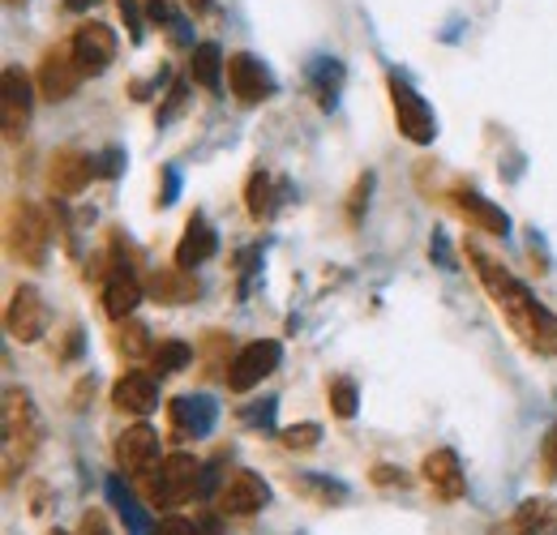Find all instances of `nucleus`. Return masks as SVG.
I'll return each instance as SVG.
<instances>
[{
	"instance_id": "f257e3e1",
	"label": "nucleus",
	"mask_w": 557,
	"mask_h": 535,
	"mask_svg": "<svg viewBox=\"0 0 557 535\" xmlns=\"http://www.w3.org/2000/svg\"><path fill=\"white\" fill-rule=\"evenodd\" d=\"M468 262H472V270H476L481 287L488 291L493 309L506 318V326L523 338L536 356H557V318L554 313H549L545 304H536V296H532L510 270L502 266V262H493L488 253H481L476 245H468Z\"/></svg>"
},
{
	"instance_id": "f03ea898",
	"label": "nucleus",
	"mask_w": 557,
	"mask_h": 535,
	"mask_svg": "<svg viewBox=\"0 0 557 535\" xmlns=\"http://www.w3.org/2000/svg\"><path fill=\"white\" fill-rule=\"evenodd\" d=\"M0 424H4V480H13L39 441V415H35V402L26 390H17V386L4 390Z\"/></svg>"
},
{
	"instance_id": "7ed1b4c3",
	"label": "nucleus",
	"mask_w": 557,
	"mask_h": 535,
	"mask_svg": "<svg viewBox=\"0 0 557 535\" xmlns=\"http://www.w3.org/2000/svg\"><path fill=\"white\" fill-rule=\"evenodd\" d=\"M4 240H9V253H13L17 262H26V266H44L52 227H48V219L39 214V206H30V201H13Z\"/></svg>"
},
{
	"instance_id": "20e7f679",
	"label": "nucleus",
	"mask_w": 557,
	"mask_h": 535,
	"mask_svg": "<svg viewBox=\"0 0 557 535\" xmlns=\"http://www.w3.org/2000/svg\"><path fill=\"white\" fill-rule=\"evenodd\" d=\"M283 360V347L275 338H258L249 347L236 351V360L227 364V390L232 395H249L253 386H262V377H271Z\"/></svg>"
},
{
	"instance_id": "39448f33",
	"label": "nucleus",
	"mask_w": 557,
	"mask_h": 535,
	"mask_svg": "<svg viewBox=\"0 0 557 535\" xmlns=\"http://www.w3.org/2000/svg\"><path fill=\"white\" fill-rule=\"evenodd\" d=\"M391 103H395V125H399V134L408 137L412 146H429V141L437 137V121H433L429 103L420 99L399 73H391Z\"/></svg>"
},
{
	"instance_id": "423d86ee",
	"label": "nucleus",
	"mask_w": 557,
	"mask_h": 535,
	"mask_svg": "<svg viewBox=\"0 0 557 535\" xmlns=\"http://www.w3.org/2000/svg\"><path fill=\"white\" fill-rule=\"evenodd\" d=\"M198 475H202V463H198V459L172 455V459H163L159 475H150V497H154L163 510L185 506V501L198 493Z\"/></svg>"
},
{
	"instance_id": "0eeeda50",
	"label": "nucleus",
	"mask_w": 557,
	"mask_h": 535,
	"mask_svg": "<svg viewBox=\"0 0 557 535\" xmlns=\"http://www.w3.org/2000/svg\"><path fill=\"white\" fill-rule=\"evenodd\" d=\"M86 73L77 65V57H73L70 43H57L52 52H44V61H39V73H35V82H39V95L48 99V103H65L73 90H77V82H82Z\"/></svg>"
},
{
	"instance_id": "6e6552de",
	"label": "nucleus",
	"mask_w": 557,
	"mask_h": 535,
	"mask_svg": "<svg viewBox=\"0 0 557 535\" xmlns=\"http://www.w3.org/2000/svg\"><path fill=\"white\" fill-rule=\"evenodd\" d=\"M70 48L73 57H77V65H82V73L86 77H99V73H108L112 61H116V30L103 26V22H82L73 30Z\"/></svg>"
},
{
	"instance_id": "1a4fd4ad",
	"label": "nucleus",
	"mask_w": 557,
	"mask_h": 535,
	"mask_svg": "<svg viewBox=\"0 0 557 535\" xmlns=\"http://www.w3.org/2000/svg\"><path fill=\"white\" fill-rule=\"evenodd\" d=\"M4 326H9V335L17 338V343H35V338H44V331H48V304H44L39 287L26 283V287L13 291L9 309H4Z\"/></svg>"
},
{
	"instance_id": "9d476101",
	"label": "nucleus",
	"mask_w": 557,
	"mask_h": 535,
	"mask_svg": "<svg viewBox=\"0 0 557 535\" xmlns=\"http://www.w3.org/2000/svg\"><path fill=\"white\" fill-rule=\"evenodd\" d=\"M227 86H232V95L240 103H267L275 95V77L267 73V65L258 57H249V52L227 57Z\"/></svg>"
},
{
	"instance_id": "9b49d317",
	"label": "nucleus",
	"mask_w": 557,
	"mask_h": 535,
	"mask_svg": "<svg viewBox=\"0 0 557 535\" xmlns=\"http://www.w3.org/2000/svg\"><path fill=\"white\" fill-rule=\"evenodd\" d=\"M219 510L232 514V519H245V514H258L267 501H271V488L262 484V475L253 471H232V480L219 488Z\"/></svg>"
},
{
	"instance_id": "f8f14e48",
	"label": "nucleus",
	"mask_w": 557,
	"mask_h": 535,
	"mask_svg": "<svg viewBox=\"0 0 557 535\" xmlns=\"http://www.w3.org/2000/svg\"><path fill=\"white\" fill-rule=\"evenodd\" d=\"M30 77L22 69H4L0 77V125H4V137H17L30 121Z\"/></svg>"
},
{
	"instance_id": "ddd939ff",
	"label": "nucleus",
	"mask_w": 557,
	"mask_h": 535,
	"mask_svg": "<svg viewBox=\"0 0 557 535\" xmlns=\"http://www.w3.org/2000/svg\"><path fill=\"white\" fill-rule=\"evenodd\" d=\"M99 176V163L86 154V150H57L52 154V167H48V181H52V194H61V198H73V194H82L90 181Z\"/></svg>"
},
{
	"instance_id": "4468645a",
	"label": "nucleus",
	"mask_w": 557,
	"mask_h": 535,
	"mask_svg": "<svg viewBox=\"0 0 557 535\" xmlns=\"http://www.w3.org/2000/svg\"><path fill=\"white\" fill-rule=\"evenodd\" d=\"M420 475H424V484L433 488V497H437V501H459V497H463V488H468V480H463V468H459V455H455V450H433V455H424Z\"/></svg>"
},
{
	"instance_id": "2eb2a0df",
	"label": "nucleus",
	"mask_w": 557,
	"mask_h": 535,
	"mask_svg": "<svg viewBox=\"0 0 557 535\" xmlns=\"http://www.w3.org/2000/svg\"><path fill=\"white\" fill-rule=\"evenodd\" d=\"M138 300H141V283L134 278V270L125 266V262L108 266V278H103V313L112 322H125L138 309Z\"/></svg>"
},
{
	"instance_id": "dca6fc26",
	"label": "nucleus",
	"mask_w": 557,
	"mask_h": 535,
	"mask_svg": "<svg viewBox=\"0 0 557 535\" xmlns=\"http://www.w3.org/2000/svg\"><path fill=\"white\" fill-rule=\"evenodd\" d=\"M168 415H172L176 437H207L210 428H214V420H219V411H214V402L207 395H181V399H172Z\"/></svg>"
},
{
	"instance_id": "f3484780",
	"label": "nucleus",
	"mask_w": 557,
	"mask_h": 535,
	"mask_svg": "<svg viewBox=\"0 0 557 535\" xmlns=\"http://www.w3.org/2000/svg\"><path fill=\"white\" fill-rule=\"evenodd\" d=\"M159 459V433L150 424H134L116 437V463L121 471H146Z\"/></svg>"
},
{
	"instance_id": "a211bd4d",
	"label": "nucleus",
	"mask_w": 557,
	"mask_h": 535,
	"mask_svg": "<svg viewBox=\"0 0 557 535\" xmlns=\"http://www.w3.org/2000/svg\"><path fill=\"white\" fill-rule=\"evenodd\" d=\"M455 206H459V214L468 219V227H481L488 236H506V232H510L506 210L493 206L488 198H481L476 189H455Z\"/></svg>"
},
{
	"instance_id": "6ab92c4d",
	"label": "nucleus",
	"mask_w": 557,
	"mask_h": 535,
	"mask_svg": "<svg viewBox=\"0 0 557 535\" xmlns=\"http://www.w3.org/2000/svg\"><path fill=\"white\" fill-rule=\"evenodd\" d=\"M219 253V236H214V227H210L202 214H194L189 219V227H185V236H181V245H176V266L181 270H194L210 262Z\"/></svg>"
},
{
	"instance_id": "aec40b11",
	"label": "nucleus",
	"mask_w": 557,
	"mask_h": 535,
	"mask_svg": "<svg viewBox=\"0 0 557 535\" xmlns=\"http://www.w3.org/2000/svg\"><path fill=\"white\" fill-rule=\"evenodd\" d=\"M112 402L121 411H134V415H150L159 407V386L150 373H125L116 386H112Z\"/></svg>"
},
{
	"instance_id": "412c9836",
	"label": "nucleus",
	"mask_w": 557,
	"mask_h": 535,
	"mask_svg": "<svg viewBox=\"0 0 557 535\" xmlns=\"http://www.w3.org/2000/svg\"><path fill=\"white\" fill-rule=\"evenodd\" d=\"M510 527L519 535H557V497H528L510 514Z\"/></svg>"
},
{
	"instance_id": "4be33fe9",
	"label": "nucleus",
	"mask_w": 557,
	"mask_h": 535,
	"mask_svg": "<svg viewBox=\"0 0 557 535\" xmlns=\"http://www.w3.org/2000/svg\"><path fill=\"white\" fill-rule=\"evenodd\" d=\"M108 501L116 506V514H121V523H125V535H154L159 527L150 523V514L138 506V497L121 484V475H112L108 480Z\"/></svg>"
},
{
	"instance_id": "5701e85b",
	"label": "nucleus",
	"mask_w": 557,
	"mask_h": 535,
	"mask_svg": "<svg viewBox=\"0 0 557 535\" xmlns=\"http://www.w3.org/2000/svg\"><path fill=\"white\" fill-rule=\"evenodd\" d=\"M150 291L154 300H168V304H181V300H198V278L189 270H154L150 274Z\"/></svg>"
},
{
	"instance_id": "b1692460",
	"label": "nucleus",
	"mask_w": 557,
	"mask_h": 535,
	"mask_svg": "<svg viewBox=\"0 0 557 535\" xmlns=\"http://www.w3.org/2000/svg\"><path fill=\"white\" fill-rule=\"evenodd\" d=\"M309 86H313V95H318V108L331 112L335 99H339V86H344V65L331 61V57L313 61V65H309Z\"/></svg>"
},
{
	"instance_id": "393cba45",
	"label": "nucleus",
	"mask_w": 557,
	"mask_h": 535,
	"mask_svg": "<svg viewBox=\"0 0 557 535\" xmlns=\"http://www.w3.org/2000/svg\"><path fill=\"white\" fill-rule=\"evenodd\" d=\"M223 65H227V57L219 52V43H198L194 57H189V77H194L198 86H207V90H219Z\"/></svg>"
},
{
	"instance_id": "a878e982",
	"label": "nucleus",
	"mask_w": 557,
	"mask_h": 535,
	"mask_svg": "<svg viewBox=\"0 0 557 535\" xmlns=\"http://www.w3.org/2000/svg\"><path fill=\"white\" fill-rule=\"evenodd\" d=\"M292 488H296L300 497L318 501V506H339V501H348V484L326 480V475H292Z\"/></svg>"
},
{
	"instance_id": "bb28decb",
	"label": "nucleus",
	"mask_w": 557,
	"mask_h": 535,
	"mask_svg": "<svg viewBox=\"0 0 557 535\" xmlns=\"http://www.w3.org/2000/svg\"><path fill=\"white\" fill-rule=\"evenodd\" d=\"M146 17H150L159 30H168V39H172L176 48H194V30L185 26V17H181L168 0H150V4H146Z\"/></svg>"
},
{
	"instance_id": "cd10ccee",
	"label": "nucleus",
	"mask_w": 557,
	"mask_h": 535,
	"mask_svg": "<svg viewBox=\"0 0 557 535\" xmlns=\"http://www.w3.org/2000/svg\"><path fill=\"white\" fill-rule=\"evenodd\" d=\"M275 181L267 176V172H253L249 176V185H245V206H249V214L258 219V223H267L271 214H275Z\"/></svg>"
},
{
	"instance_id": "c85d7f7f",
	"label": "nucleus",
	"mask_w": 557,
	"mask_h": 535,
	"mask_svg": "<svg viewBox=\"0 0 557 535\" xmlns=\"http://www.w3.org/2000/svg\"><path fill=\"white\" fill-rule=\"evenodd\" d=\"M150 360H154V369H159V373H181L185 364H194V347H189V343H181V338H168V343L150 347Z\"/></svg>"
},
{
	"instance_id": "c756f323",
	"label": "nucleus",
	"mask_w": 557,
	"mask_h": 535,
	"mask_svg": "<svg viewBox=\"0 0 557 535\" xmlns=\"http://www.w3.org/2000/svg\"><path fill=\"white\" fill-rule=\"evenodd\" d=\"M360 395H356V382L351 377H331L326 382V402H331V411L339 415V420H351L356 415V407H360Z\"/></svg>"
},
{
	"instance_id": "7c9ffc66",
	"label": "nucleus",
	"mask_w": 557,
	"mask_h": 535,
	"mask_svg": "<svg viewBox=\"0 0 557 535\" xmlns=\"http://www.w3.org/2000/svg\"><path fill=\"white\" fill-rule=\"evenodd\" d=\"M278 441H283L287 450H313V446L322 441V428H318V424H292V428L278 433Z\"/></svg>"
},
{
	"instance_id": "2f4dec72",
	"label": "nucleus",
	"mask_w": 557,
	"mask_h": 535,
	"mask_svg": "<svg viewBox=\"0 0 557 535\" xmlns=\"http://www.w3.org/2000/svg\"><path fill=\"white\" fill-rule=\"evenodd\" d=\"M116 347H121L125 356H134V360H138V356H146V347H150L146 326H141V322H125V326H121V335H116Z\"/></svg>"
},
{
	"instance_id": "473e14b6",
	"label": "nucleus",
	"mask_w": 557,
	"mask_h": 535,
	"mask_svg": "<svg viewBox=\"0 0 557 535\" xmlns=\"http://www.w3.org/2000/svg\"><path fill=\"white\" fill-rule=\"evenodd\" d=\"M541 475L557 484V420L554 428H549V437H545V446H541Z\"/></svg>"
},
{
	"instance_id": "72a5a7b5",
	"label": "nucleus",
	"mask_w": 557,
	"mask_h": 535,
	"mask_svg": "<svg viewBox=\"0 0 557 535\" xmlns=\"http://www.w3.org/2000/svg\"><path fill=\"white\" fill-rule=\"evenodd\" d=\"M429 258H433L442 270H455V262H450V245H446L442 232H433V240H429Z\"/></svg>"
},
{
	"instance_id": "f704fd0d",
	"label": "nucleus",
	"mask_w": 557,
	"mask_h": 535,
	"mask_svg": "<svg viewBox=\"0 0 557 535\" xmlns=\"http://www.w3.org/2000/svg\"><path fill=\"white\" fill-rule=\"evenodd\" d=\"M154 535H207V532L198 523H189V519H163Z\"/></svg>"
},
{
	"instance_id": "c9c22d12",
	"label": "nucleus",
	"mask_w": 557,
	"mask_h": 535,
	"mask_svg": "<svg viewBox=\"0 0 557 535\" xmlns=\"http://www.w3.org/2000/svg\"><path fill=\"white\" fill-rule=\"evenodd\" d=\"M181 194V172L176 167H163V194H159V206H172Z\"/></svg>"
},
{
	"instance_id": "e433bc0d",
	"label": "nucleus",
	"mask_w": 557,
	"mask_h": 535,
	"mask_svg": "<svg viewBox=\"0 0 557 535\" xmlns=\"http://www.w3.org/2000/svg\"><path fill=\"white\" fill-rule=\"evenodd\" d=\"M369 189H373V176H369V172H364V176H360V181H356V189H351V219H356V214H360V206H364V201H369Z\"/></svg>"
},
{
	"instance_id": "4c0bfd02",
	"label": "nucleus",
	"mask_w": 557,
	"mask_h": 535,
	"mask_svg": "<svg viewBox=\"0 0 557 535\" xmlns=\"http://www.w3.org/2000/svg\"><path fill=\"white\" fill-rule=\"evenodd\" d=\"M240 420H249V424H267V428H271V420H275V399H267L262 407H249Z\"/></svg>"
},
{
	"instance_id": "58836bf2",
	"label": "nucleus",
	"mask_w": 557,
	"mask_h": 535,
	"mask_svg": "<svg viewBox=\"0 0 557 535\" xmlns=\"http://www.w3.org/2000/svg\"><path fill=\"white\" fill-rule=\"evenodd\" d=\"M77 535H108L103 514H99V510H86V514H82V527H77Z\"/></svg>"
},
{
	"instance_id": "ea45409f",
	"label": "nucleus",
	"mask_w": 557,
	"mask_h": 535,
	"mask_svg": "<svg viewBox=\"0 0 557 535\" xmlns=\"http://www.w3.org/2000/svg\"><path fill=\"white\" fill-rule=\"evenodd\" d=\"M181 103H185V86L176 82V86H172V95H168V108H159V125H168V121H172V112H176Z\"/></svg>"
},
{
	"instance_id": "a19ab883",
	"label": "nucleus",
	"mask_w": 557,
	"mask_h": 535,
	"mask_svg": "<svg viewBox=\"0 0 557 535\" xmlns=\"http://www.w3.org/2000/svg\"><path fill=\"white\" fill-rule=\"evenodd\" d=\"M121 13H125V22H129V39H134V43H141V22H138L134 0H121Z\"/></svg>"
},
{
	"instance_id": "79ce46f5",
	"label": "nucleus",
	"mask_w": 557,
	"mask_h": 535,
	"mask_svg": "<svg viewBox=\"0 0 557 535\" xmlns=\"http://www.w3.org/2000/svg\"><path fill=\"white\" fill-rule=\"evenodd\" d=\"M99 172H103V176H116V172H121V150H108L103 163H99Z\"/></svg>"
},
{
	"instance_id": "37998d69",
	"label": "nucleus",
	"mask_w": 557,
	"mask_h": 535,
	"mask_svg": "<svg viewBox=\"0 0 557 535\" xmlns=\"http://www.w3.org/2000/svg\"><path fill=\"white\" fill-rule=\"evenodd\" d=\"M373 480H377V484H404V475L386 471V463H377V471H373Z\"/></svg>"
},
{
	"instance_id": "c03bdc74",
	"label": "nucleus",
	"mask_w": 557,
	"mask_h": 535,
	"mask_svg": "<svg viewBox=\"0 0 557 535\" xmlns=\"http://www.w3.org/2000/svg\"><path fill=\"white\" fill-rule=\"evenodd\" d=\"M488 535H519V532H515V527H510V519H506V523H497V527H493Z\"/></svg>"
},
{
	"instance_id": "a18cd8bd",
	"label": "nucleus",
	"mask_w": 557,
	"mask_h": 535,
	"mask_svg": "<svg viewBox=\"0 0 557 535\" xmlns=\"http://www.w3.org/2000/svg\"><path fill=\"white\" fill-rule=\"evenodd\" d=\"M73 13H82V9H90V0H65Z\"/></svg>"
},
{
	"instance_id": "49530a36",
	"label": "nucleus",
	"mask_w": 557,
	"mask_h": 535,
	"mask_svg": "<svg viewBox=\"0 0 557 535\" xmlns=\"http://www.w3.org/2000/svg\"><path fill=\"white\" fill-rule=\"evenodd\" d=\"M189 4H194L198 13H207V9H210V0H189Z\"/></svg>"
},
{
	"instance_id": "de8ad7c7",
	"label": "nucleus",
	"mask_w": 557,
	"mask_h": 535,
	"mask_svg": "<svg viewBox=\"0 0 557 535\" xmlns=\"http://www.w3.org/2000/svg\"><path fill=\"white\" fill-rule=\"evenodd\" d=\"M9 4H17V0H9Z\"/></svg>"
}]
</instances>
